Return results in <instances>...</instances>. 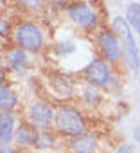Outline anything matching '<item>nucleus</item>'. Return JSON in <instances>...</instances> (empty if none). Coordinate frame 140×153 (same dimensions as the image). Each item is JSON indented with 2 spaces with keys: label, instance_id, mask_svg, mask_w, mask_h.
I'll list each match as a JSON object with an SVG mask.
<instances>
[{
  "label": "nucleus",
  "instance_id": "obj_16",
  "mask_svg": "<svg viewBox=\"0 0 140 153\" xmlns=\"http://www.w3.org/2000/svg\"><path fill=\"white\" fill-rule=\"evenodd\" d=\"M54 144H56V135L52 131H49V130H41L36 148H52Z\"/></svg>",
  "mask_w": 140,
  "mask_h": 153
},
{
  "label": "nucleus",
  "instance_id": "obj_11",
  "mask_svg": "<svg viewBox=\"0 0 140 153\" xmlns=\"http://www.w3.org/2000/svg\"><path fill=\"white\" fill-rule=\"evenodd\" d=\"M6 65L11 70H25L29 67V58H27V51H24L22 47H15L6 54Z\"/></svg>",
  "mask_w": 140,
  "mask_h": 153
},
{
  "label": "nucleus",
  "instance_id": "obj_15",
  "mask_svg": "<svg viewBox=\"0 0 140 153\" xmlns=\"http://www.w3.org/2000/svg\"><path fill=\"white\" fill-rule=\"evenodd\" d=\"M81 99H83L86 105H90V106H95V105H99V103H101L102 96H101V90H99L97 87L86 85V87L81 90Z\"/></svg>",
  "mask_w": 140,
  "mask_h": 153
},
{
  "label": "nucleus",
  "instance_id": "obj_23",
  "mask_svg": "<svg viewBox=\"0 0 140 153\" xmlns=\"http://www.w3.org/2000/svg\"><path fill=\"white\" fill-rule=\"evenodd\" d=\"M0 153H15V149L11 146H4L2 149H0Z\"/></svg>",
  "mask_w": 140,
  "mask_h": 153
},
{
  "label": "nucleus",
  "instance_id": "obj_22",
  "mask_svg": "<svg viewBox=\"0 0 140 153\" xmlns=\"http://www.w3.org/2000/svg\"><path fill=\"white\" fill-rule=\"evenodd\" d=\"M6 74H7V70H6L2 65H0V85L6 83Z\"/></svg>",
  "mask_w": 140,
  "mask_h": 153
},
{
  "label": "nucleus",
  "instance_id": "obj_21",
  "mask_svg": "<svg viewBox=\"0 0 140 153\" xmlns=\"http://www.w3.org/2000/svg\"><path fill=\"white\" fill-rule=\"evenodd\" d=\"M133 139L136 140V144H140V124L133 130Z\"/></svg>",
  "mask_w": 140,
  "mask_h": 153
},
{
  "label": "nucleus",
  "instance_id": "obj_4",
  "mask_svg": "<svg viewBox=\"0 0 140 153\" xmlns=\"http://www.w3.org/2000/svg\"><path fill=\"white\" fill-rule=\"evenodd\" d=\"M66 16L74 25L85 29V31H92L99 25V18L97 13L94 11V7L85 2V0H72L66 6Z\"/></svg>",
  "mask_w": 140,
  "mask_h": 153
},
{
  "label": "nucleus",
  "instance_id": "obj_19",
  "mask_svg": "<svg viewBox=\"0 0 140 153\" xmlns=\"http://www.w3.org/2000/svg\"><path fill=\"white\" fill-rule=\"evenodd\" d=\"M57 51H59V54H70V52H74L76 51V47L72 45V43H70V42H66V43H59L57 45Z\"/></svg>",
  "mask_w": 140,
  "mask_h": 153
},
{
  "label": "nucleus",
  "instance_id": "obj_14",
  "mask_svg": "<svg viewBox=\"0 0 140 153\" xmlns=\"http://www.w3.org/2000/svg\"><path fill=\"white\" fill-rule=\"evenodd\" d=\"M126 22L129 24V27L138 34L140 38V2H131L126 6V15H124Z\"/></svg>",
  "mask_w": 140,
  "mask_h": 153
},
{
  "label": "nucleus",
  "instance_id": "obj_24",
  "mask_svg": "<svg viewBox=\"0 0 140 153\" xmlns=\"http://www.w3.org/2000/svg\"><path fill=\"white\" fill-rule=\"evenodd\" d=\"M4 146H6V144H4V142H2V139H0V149H2V148H4Z\"/></svg>",
  "mask_w": 140,
  "mask_h": 153
},
{
  "label": "nucleus",
  "instance_id": "obj_6",
  "mask_svg": "<svg viewBox=\"0 0 140 153\" xmlns=\"http://www.w3.org/2000/svg\"><path fill=\"white\" fill-rule=\"evenodd\" d=\"M95 43H97L102 58L106 61H110L111 65L117 63L122 58V45H120L119 38L115 36V33L111 29H101V31H97Z\"/></svg>",
  "mask_w": 140,
  "mask_h": 153
},
{
  "label": "nucleus",
  "instance_id": "obj_20",
  "mask_svg": "<svg viewBox=\"0 0 140 153\" xmlns=\"http://www.w3.org/2000/svg\"><path fill=\"white\" fill-rule=\"evenodd\" d=\"M117 153H135V146L129 142H124L117 148Z\"/></svg>",
  "mask_w": 140,
  "mask_h": 153
},
{
  "label": "nucleus",
  "instance_id": "obj_12",
  "mask_svg": "<svg viewBox=\"0 0 140 153\" xmlns=\"http://www.w3.org/2000/svg\"><path fill=\"white\" fill-rule=\"evenodd\" d=\"M16 105H18V94L7 83H2L0 85V112H13Z\"/></svg>",
  "mask_w": 140,
  "mask_h": 153
},
{
  "label": "nucleus",
  "instance_id": "obj_17",
  "mask_svg": "<svg viewBox=\"0 0 140 153\" xmlns=\"http://www.w3.org/2000/svg\"><path fill=\"white\" fill-rule=\"evenodd\" d=\"M16 2L24 9H29V11H40L45 6V0H16Z\"/></svg>",
  "mask_w": 140,
  "mask_h": 153
},
{
  "label": "nucleus",
  "instance_id": "obj_13",
  "mask_svg": "<svg viewBox=\"0 0 140 153\" xmlns=\"http://www.w3.org/2000/svg\"><path fill=\"white\" fill-rule=\"evenodd\" d=\"M52 88L59 96H63V97H70V96L74 94V83H72V79H70L66 74H63V72L56 74L54 78H52Z\"/></svg>",
  "mask_w": 140,
  "mask_h": 153
},
{
  "label": "nucleus",
  "instance_id": "obj_3",
  "mask_svg": "<svg viewBox=\"0 0 140 153\" xmlns=\"http://www.w3.org/2000/svg\"><path fill=\"white\" fill-rule=\"evenodd\" d=\"M13 34H15V42L18 47H22L24 51L27 52H40L45 45V36H43V31L38 24L34 22H20L16 24V27L13 29Z\"/></svg>",
  "mask_w": 140,
  "mask_h": 153
},
{
  "label": "nucleus",
  "instance_id": "obj_8",
  "mask_svg": "<svg viewBox=\"0 0 140 153\" xmlns=\"http://www.w3.org/2000/svg\"><path fill=\"white\" fill-rule=\"evenodd\" d=\"M40 131L38 126H34L31 121H25V123H20L18 128H16V133H15V140L20 144V146H27V148H36L38 146V139H40Z\"/></svg>",
  "mask_w": 140,
  "mask_h": 153
},
{
  "label": "nucleus",
  "instance_id": "obj_9",
  "mask_svg": "<svg viewBox=\"0 0 140 153\" xmlns=\"http://www.w3.org/2000/svg\"><path fill=\"white\" fill-rule=\"evenodd\" d=\"M97 148H99V137L94 131H86L70 140L72 153H95Z\"/></svg>",
  "mask_w": 140,
  "mask_h": 153
},
{
  "label": "nucleus",
  "instance_id": "obj_1",
  "mask_svg": "<svg viewBox=\"0 0 140 153\" xmlns=\"http://www.w3.org/2000/svg\"><path fill=\"white\" fill-rule=\"evenodd\" d=\"M110 29L115 33V36L119 38V42L122 45V58H124L126 67L131 72H140V51H138L136 40L133 36V29L129 27L126 18L124 16H113Z\"/></svg>",
  "mask_w": 140,
  "mask_h": 153
},
{
  "label": "nucleus",
  "instance_id": "obj_25",
  "mask_svg": "<svg viewBox=\"0 0 140 153\" xmlns=\"http://www.w3.org/2000/svg\"><path fill=\"white\" fill-rule=\"evenodd\" d=\"M138 83H140V72H138Z\"/></svg>",
  "mask_w": 140,
  "mask_h": 153
},
{
  "label": "nucleus",
  "instance_id": "obj_18",
  "mask_svg": "<svg viewBox=\"0 0 140 153\" xmlns=\"http://www.w3.org/2000/svg\"><path fill=\"white\" fill-rule=\"evenodd\" d=\"M9 34H11V25H9V22L2 15H0V38H6Z\"/></svg>",
  "mask_w": 140,
  "mask_h": 153
},
{
  "label": "nucleus",
  "instance_id": "obj_10",
  "mask_svg": "<svg viewBox=\"0 0 140 153\" xmlns=\"http://www.w3.org/2000/svg\"><path fill=\"white\" fill-rule=\"evenodd\" d=\"M16 126H15V114L13 112H0V139L6 146L15 139Z\"/></svg>",
  "mask_w": 140,
  "mask_h": 153
},
{
  "label": "nucleus",
  "instance_id": "obj_7",
  "mask_svg": "<svg viewBox=\"0 0 140 153\" xmlns=\"http://www.w3.org/2000/svg\"><path fill=\"white\" fill-rule=\"evenodd\" d=\"M27 117L34 126H38L41 130H47L50 124H54L56 110L47 101H34L27 110Z\"/></svg>",
  "mask_w": 140,
  "mask_h": 153
},
{
  "label": "nucleus",
  "instance_id": "obj_5",
  "mask_svg": "<svg viewBox=\"0 0 140 153\" xmlns=\"http://www.w3.org/2000/svg\"><path fill=\"white\" fill-rule=\"evenodd\" d=\"M111 78H113L111 63L106 61L104 58L90 59V63L83 70V79L86 81V85H92V87H97V88L108 87L111 83Z\"/></svg>",
  "mask_w": 140,
  "mask_h": 153
},
{
  "label": "nucleus",
  "instance_id": "obj_2",
  "mask_svg": "<svg viewBox=\"0 0 140 153\" xmlns=\"http://www.w3.org/2000/svg\"><path fill=\"white\" fill-rule=\"evenodd\" d=\"M54 126L57 130L59 135L65 137H79L83 133H86V119L83 115V112L72 105H61L56 110V117H54Z\"/></svg>",
  "mask_w": 140,
  "mask_h": 153
}]
</instances>
